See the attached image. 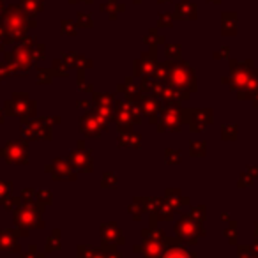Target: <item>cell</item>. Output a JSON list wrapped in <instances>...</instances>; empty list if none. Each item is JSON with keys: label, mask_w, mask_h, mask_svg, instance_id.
I'll use <instances>...</instances> for the list:
<instances>
[{"label": "cell", "mask_w": 258, "mask_h": 258, "mask_svg": "<svg viewBox=\"0 0 258 258\" xmlns=\"http://www.w3.org/2000/svg\"><path fill=\"white\" fill-rule=\"evenodd\" d=\"M163 258H191L186 251H180V249H173V251H168Z\"/></svg>", "instance_id": "1"}]
</instances>
